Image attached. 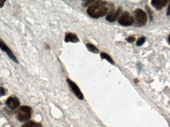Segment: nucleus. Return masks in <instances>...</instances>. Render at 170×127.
Here are the masks:
<instances>
[{"label": "nucleus", "mask_w": 170, "mask_h": 127, "mask_svg": "<svg viewBox=\"0 0 170 127\" xmlns=\"http://www.w3.org/2000/svg\"><path fill=\"white\" fill-rule=\"evenodd\" d=\"M107 2L103 1H94L89 5L87 12L92 18L98 19L106 16L108 12Z\"/></svg>", "instance_id": "f257e3e1"}, {"label": "nucleus", "mask_w": 170, "mask_h": 127, "mask_svg": "<svg viewBox=\"0 0 170 127\" xmlns=\"http://www.w3.org/2000/svg\"><path fill=\"white\" fill-rule=\"evenodd\" d=\"M32 109L30 106H23L20 107L16 112V116L20 122H25L31 118Z\"/></svg>", "instance_id": "f03ea898"}, {"label": "nucleus", "mask_w": 170, "mask_h": 127, "mask_svg": "<svg viewBox=\"0 0 170 127\" xmlns=\"http://www.w3.org/2000/svg\"><path fill=\"white\" fill-rule=\"evenodd\" d=\"M134 17L137 24L139 26H144L147 23V16L146 13L142 9H136L134 11Z\"/></svg>", "instance_id": "7ed1b4c3"}, {"label": "nucleus", "mask_w": 170, "mask_h": 127, "mask_svg": "<svg viewBox=\"0 0 170 127\" xmlns=\"http://www.w3.org/2000/svg\"><path fill=\"white\" fill-rule=\"evenodd\" d=\"M134 18L130 13L127 12H125L119 17L118 23L122 26H131L134 23Z\"/></svg>", "instance_id": "20e7f679"}, {"label": "nucleus", "mask_w": 170, "mask_h": 127, "mask_svg": "<svg viewBox=\"0 0 170 127\" xmlns=\"http://www.w3.org/2000/svg\"><path fill=\"white\" fill-rule=\"evenodd\" d=\"M0 49H1L2 51H4L5 53L7 54V55L16 64H19V61H18V59H16L13 53L12 52L11 49L9 48L6 44H5L4 42L3 41V40H2L0 38Z\"/></svg>", "instance_id": "39448f33"}, {"label": "nucleus", "mask_w": 170, "mask_h": 127, "mask_svg": "<svg viewBox=\"0 0 170 127\" xmlns=\"http://www.w3.org/2000/svg\"><path fill=\"white\" fill-rule=\"evenodd\" d=\"M122 11V9L121 7H118V9H113L110 11L109 14L106 17V19L108 22L113 23L116 21L119 15H121V12Z\"/></svg>", "instance_id": "423d86ee"}, {"label": "nucleus", "mask_w": 170, "mask_h": 127, "mask_svg": "<svg viewBox=\"0 0 170 127\" xmlns=\"http://www.w3.org/2000/svg\"><path fill=\"white\" fill-rule=\"evenodd\" d=\"M67 82L76 96L78 97L80 100H83L84 99V95L81 91V90H80V88H79L78 86H77L76 84L69 79H67Z\"/></svg>", "instance_id": "0eeeda50"}, {"label": "nucleus", "mask_w": 170, "mask_h": 127, "mask_svg": "<svg viewBox=\"0 0 170 127\" xmlns=\"http://www.w3.org/2000/svg\"><path fill=\"white\" fill-rule=\"evenodd\" d=\"M7 105L12 110L17 108L20 105V102L16 97H10L7 99L5 102Z\"/></svg>", "instance_id": "6e6552de"}, {"label": "nucleus", "mask_w": 170, "mask_h": 127, "mask_svg": "<svg viewBox=\"0 0 170 127\" xmlns=\"http://www.w3.org/2000/svg\"><path fill=\"white\" fill-rule=\"evenodd\" d=\"M168 1L166 0H154L151 2L153 6L158 10L162 9L165 7Z\"/></svg>", "instance_id": "1a4fd4ad"}, {"label": "nucleus", "mask_w": 170, "mask_h": 127, "mask_svg": "<svg viewBox=\"0 0 170 127\" xmlns=\"http://www.w3.org/2000/svg\"><path fill=\"white\" fill-rule=\"evenodd\" d=\"M65 41L66 42H71L73 43H77L79 41V39L75 34H72V33H68L66 35Z\"/></svg>", "instance_id": "9d476101"}, {"label": "nucleus", "mask_w": 170, "mask_h": 127, "mask_svg": "<svg viewBox=\"0 0 170 127\" xmlns=\"http://www.w3.org/2000/svg\"><path fill=\"white\" fill-rule=\"evenodd\" d=\"M42 125L39 123H35L33 121H28L23 125L22 127H42Z\"/></svg>", "instance_id": "9b49d317"}, {"label": "nucleus", "mask_w": 170, "mask_h": 127, "mask_svg": "<svg viewBox=\"0 0 170 127\" xmlns=\"http://www.w3.org/2000/svg\"><path fill=\"white\" fill-rule=\"evenodd\" d=\"M86 46L89 51H90V52L96 54L99 52V50H98V49L92 44L87 43V44H86Z\"/></svg>", "instance_id": "f8f14e48"}, {"label": "nucleus", "mask_w": 170, "mask_h": 127, "mask_svg": "<svg viewBox=\"0 0 170 127\" xmlns=\"http://www.w3.org/2000/svg\"><path fill=\"white\" fill-rule=\"evenodd\" d=\"M100 57L102 58V59H106L111 64H114V62L113 59L109 55H107V54L105 53H102L100 54Z\"/></svg>", "instance_id": "ddd939ff"}, {"label": "nucleus", "mask_w": 170, "mask_h": 127, "mask_svg": "<svg viewBox=\"0 0 170 127\" xmlns=\"http://www.w3.org/2000/svg\"><path fill=\"white\" fill-rule=\"evenodd\" d=\"M145 41V38L144 37L140 38L139 39H138V41L137 42V45L138 46L142 45V44L144 43Z\"/></svg>", "instance_id": "4468645a"}, {"label": "nucleus", "mask_w": 170, "mask_h": 127, "mask_svg": "<svg viewBox=\"0 0 170 127\" xmlns=\"http://www.w3.org/2000/svg\"><path fill=\"white\" fill-rule=\"evenodd\" d=\"M94 1H87L84 2L83 3V7H87L88 5H90L92 4L94 2Z\"/></svg>", "instance_id": "2eb2a0df"}, {"label": "nucleus", "mask_w": 170, "mask_h": 127, "mask_svg": "<svg viewBox=\"0 0 170 127\" xmlns=\"http://www.w3.org/2000/svg\"><path fill=\"white\" fill-rule=\"evenodd\" d=\"M5 91L4 87H0V97L5 95Z\"/></svg>", "instance_id": "dca6fc26"}, {"label": "nucleus", "mask_w": 170, "mask_h": 127, "mask_svg": "<svg viewBox=\"0 0 170 127\" xmlns=\"http://www.w3.org/2000/svg\"><path fill=\"white\" fill-rule=\"evenodd\" d=\"M135 39V37H133V36H130V37H128L126 38V40H127V42H128L129 43H131V42L134 41Z\"/></svg>", "instance_id": "f3484780"}, {"label": "nucleus", "mask_w": 170, "mask_h": 127, "mask_svg": "<svg viewBox=\"0 0 170 127\" xmlns=\"http://www.w3.org/2000/svg\"><path fill=\"white\" fill-rule=\"evenodd\" d=\"M5 2V1H0V8H1L3 7Z\"/></svg>", "instance_id": "a211bd4d"}, {"label": "nucleus", "mask_w": 170, "mask_h": 127, "mask_svg": "<svg viewBox=\"0 0 170 127\" xmlns=\"http://www.w3.org/2000/svg\"><path fill=\"white\" fill-rule=\"evenodd\" d=\"M170 14V5H169V7H168V8L167 11V15L168 16H169Z\"/></svg>", "instance_id": "6ab92c4d"}, {"label": "nucleus", "mask_w": 170, "mask_h": 127, "mask_svg": "<svg viewBox=\"0 0 170 127\" xmlns=\"http://www.w3.org/2000/svg\"><path fill=\"white\" fill-rule=\"evenodd\" d=\"M169 42H170V37H169Z\"/></svg>", "instance_id": "aec40b11"}]
</instances>
